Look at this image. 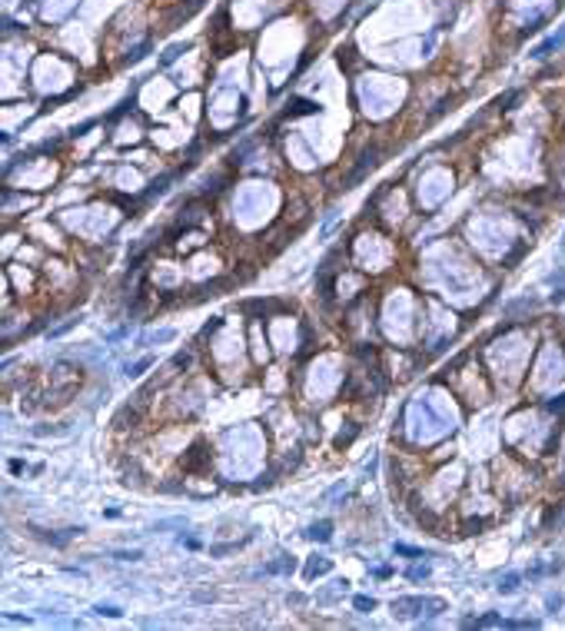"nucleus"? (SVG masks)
<instances>
[{
    "label": "nucleus",
    "instance_id": "4",
    "mask_svg": "<svg viewBox=\"0 0 565 631\" xmlns=\"http://www.w3.org/2000/svg\"><path fill=\"white\" fill-rule=\"evenodd\" d=\"M373 605H376L373 598H356V608H359V612H373Z\"/></svg>",
    "mask_w": 565,
    "mask_h": 631
},
{
    "label": "nucleus",
    "instance_id": "6",
    "mask_svg": "<svg viewBox=\"0 0 565 631\" xmlns=\"http://www.w3.org/2000/svg\"><path fill=\"white\" fill-rule=\"evenodd\" d=\"M116 558H123V561L127 558H140V552H116Z\"/></svg>",
    "mask_w": 565,
    "mask_h": 631
},
{
    "label": "nucleus",
    "instance_id": "1",
    "mask_svg": "<svg viewBox=\"0 0 565 631\" xmlns=\"http://www.w3.org/2000/svg\"><path fill=\"white\" fill-rule=\"evenodd\" d=\"M309 538L329 541V538H333V525H329V521H320V525H313V528H309Z\"/></svg>",
    "mask_w": 565,
    "mask_h": 631
},
{
    "label": "nucleus",
    "instance_id": "7",
    "mask_svg": "<svg viewBox=\"0 0 565 631\" xmlns=\"http://www.w3.org/2000/svg\"><path fill=\"white\" fill-rule=\"evenodd\" d=\"M562 246H565V240H562Z\"/></svg>",
    "mask_w": 565,
    "mask_h": 631
},
{
    "label": "nucleus",
    "instance_id": "3",
    "mask_svg": "<svg viewBox=\"0 0 565 631\" xmlns=\"http://www.w3.org/2000/svg\"><path fill=\"white\" fill-rule=\"evenodd\" d=\"M519 581H522V578H519V575H506V578H502V581H499V592L512 594V592H515V588H519Z\"/></svg>",
    "mask_w": 565,
    "mask_h": 631
},
{
    "label": "nucleus",
    "instance_id": "2",
    "mask_svg": "<svg viewBox=\"0 0 565 631\" xmlns=\"http://www.w3.org/2000/svg\"><path fill=\"white\" fill-rule=\"evenodd\" d=\"M263 572H269V575H276V572H293V558H282V561H269Z\"/></svg>",
    "mask_w": 565,
    "mask_h": 631
},
{
    "label": "nucleus",
    "instance_id": "5",
    "mask_svg": "<svg viewBox=\"0 0 565 631\" xmlns=\"http://www.w3.org/2000/svg\"><path fill=\"white\" fill-rule=\"evenodd\" d=\"M150 362H153V359H143V362H136V366H133V369H130V372H127V375H140V372L147 369V366H150Z\"/></svg>",
    "mask_w": 565,
    "mask_h": 631
}]
</instances>
